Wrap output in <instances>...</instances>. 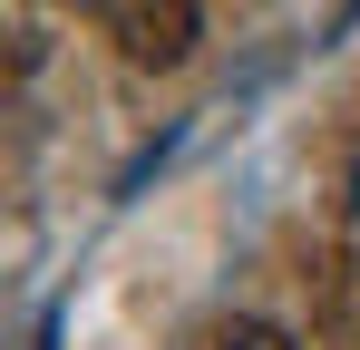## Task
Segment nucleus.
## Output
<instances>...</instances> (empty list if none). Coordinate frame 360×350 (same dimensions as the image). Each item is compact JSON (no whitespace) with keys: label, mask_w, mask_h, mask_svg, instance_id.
<instances>
[{"label":"nucleus","mask_w":360,"mask_h":350,"mask_svg":"<svg viewBox=\"0 0 360 350\" xmlns=\"http://www.w3.org/2000/svg\"><path fill=\"white\" fill-rule=\"evenodd\" d=\"M98 20L127 49V68H185L205 39V0H98Z\"/></svg>","instance_id":"nucleus-1"},{"label":"nucleus","mask_w":360,"mask_h":350,"mask_svg":"<svg viewBox=\"0 0 360 350\" xmlns=\"http://www.w3.org/2000/svg\"><path fill=\"white\" fill-rule=\"evenodd\" d=\"M205 350H292V341H283L273 321H214V331H205Z\"/></svg>","instance_id":"nucleus-2"},{"label":"nucleus","mask_w":360,"mask_h":350,"mask_svg":"<svg viewBox=\"0 0 360 350\" xmlns=\"http://www.w3.org/2000/svg\"><path fill=\"white\" fill-rule=\"evenodd\" d=\"M351 253H360V156H351Z\"/></svg>","instance_id":"nucleus-3"}]
</instances>
